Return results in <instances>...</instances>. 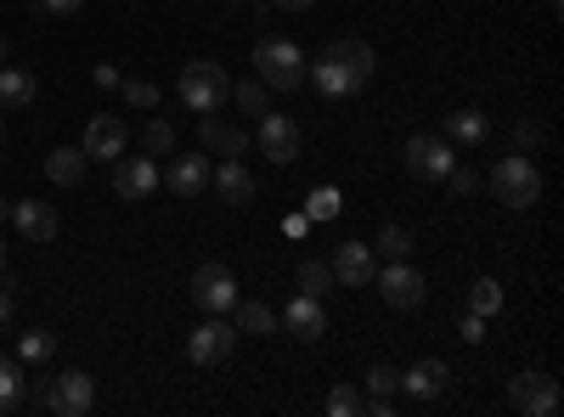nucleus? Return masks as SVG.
I'll use <instances>...</instances> for the list:
<instances>
[{"label":"nucleus","instance_id":"2f4dec72","mask_svg":"<svg viewBox=\"0 0 564 417\" xmlns=\"http://www.w3.org/2000/svg\"><path fill=\"white\" fill-rule=\"evenodd\" d=\"M361 384H367L372 395H395V389H401V373H395L390 361H372L367 373H361Z\"/></svg>","mask_w":564,"mask_h":417},{"label":"nucleus","instance_id":"0eeeda50","mask_svg":"<svg viewBox=\"0 0 564 417\" xmlns=\"http://www.w3.org/2000/svg\"><path fill=\"white\" fill-rule=\"evenodd\" d=\"M231 350H238V328L226 316H209L204 328L186 333V361L193 366H220V361H231Z\"/></svg>","mask_w":564,"mask_h":417},{"label":"nucleus","instance_id":"37998d69","mask_svg":"<svg viewBox=\"0 0 564 417\" xmlns=\"http://www.w3.org/2000/svg\"><path fill=\"white\" fill-rule=\"evenodd\" d=\"M0 220H12V198H0Z\"/></svg>","mask_w":564,"mask_h":417},{"label":"nucleus","instance_id":"e433bc0d","mask_svg":"<svg viewBox=\"0 0 564 417\" xmlns=\"http://www.w3.org/2000/svg\"><path fill=\"white\" fill-rule=\"evenodd\" d=\"M531 147H542V124L520 119V124H513V153H531Z\"/></svg>","mask_w":564,"mask_h":417},{"label":"nucleus","instance_id":"72a5a7b5","mask_svg":"<svg viewBox=\"0 0 564 417\" xmlns=\"http://www.w3.org/2000/svg\"><path fill=\"white\" fill-rule=\"evenodd\" d=\"M361 406H367V395L356 384H339L334 395H327V411H334V417H361Z\"/></svg>","mask_w":564,"mask_h":417},{"label":"nucleus","instance_id":"c9c22d12","mask_svg":"<svg viewBox=\"0 0 564 417\" xmlns=\"http://www.w3.org/2000/svg\"><path fill=\"white\" fill-rule=\"evenodd\" d=\"M446 187H452L457 198H468V193H480V187H486V175H480V169H468V164H452Z\"/></svg>","mask_w":564,"mask_h":417},{"label":"nucleus","instance_id":"6ab92c4d","mask_svg":"<svg viewBox=\"0 0 564 417\" xmlns=\"http://www.w3.org/2000/svg\"><path fill=\"white\" fill-rule=\"evenodd\" d=\"M12 226L23 231L29 243H57V231H63L57 209H52V204H40V198H23V204H12Z\"/></svg>","mask_w":564,"mask_h":417},{"label":"nucleus","instance_id":"a878e982","mask_svg":"<svg viewBox=\"0 0 564 417\" xmlns=\"http://www.w3.org/2000/svg\"><path fill=\"white\" fill-rule=\"evenodd\" d=\"M231 102H238L249 119H260V113H271V90L260 79H238V85H231Z\"/></svg>","mask_w":564,"mask_h":417},{"label":"nucleus","instance_id":"58836bf2","mask_svg":"<svg viewBox=\"0 0 564 417\" xmlns=\"http://www.w3.org/2000/svg\"><path fill=\"white\" fill-rule=\"evenodd\" d=\"M457 339H463V344H480V339H486V316L468 310V316L457 321Z\"/></svg>","mask_w":564,"mask_h":417},{"label":"nucleus","instance_id":"c756f323","mask_svg":"<svg viewBox=\"0 0 564 417\" xmlns=\"http://www.w3.org/2000/svg\"><path fill=\"white\" fill-rule=\"evenodd\" d=\"M339 209H345L339 187H316V193L305 198V215H311V226H322V220H339Z\"/></svg>","mask_w":564,"mask_h":417},{"label":"nucleus","instance_id":"f3484780","mask_svg":"<svg viewBox=\"0 0 564 417\" xmlns=\"http://www.w3.org/2000/svg\"><path fill=\"white\" fill-rule=\"evenodd\" d=\"M446 384H452V366H446V361H435V355L412 361L406 373H401V389H406L412 400H441V395H446Z\"/></svg>","mask_w":564,"mask_h":417},{"label":"nucleus","instance_id":"5701e85b","mask_svg":"<svg viewBox=\"0 0 564 417\" xmlns=\"http://www.w3.org/2000/svg\"><path fill=\"white\" fill-rule=\"evenodd\" d=\"M226 316H231V328H238V339H243V333H249V339H265V333L276 328V316H271L260 299H243V294H238V305H231Z\"/></svg>","mask_w":564,"mask_h":417},{"label":"nucleus","instance_id":"4c0bfd02","mask_svg":"<svg viewBox=\"0 0 564 417\" xmlns=\"http://www.w3.org/2000/svg\"><path fill=\"white\" fill-rule=\"evenodd\" d=\"M12 294H18V276H7V271H0V333H7V321H12V305H18Z\"/></svg>","mask_w":564,"mask_h":417},{"label":"nucleus","instance_id":"4468645a","mask_svg":"<svg viewBox=\"0 0 564 417\" xmlns=\"http://www.w3.org/2000/svg\"><path fill=\"white\" fill-rule=\"evenodd\" d=\"M209 175H215V164L204 153H175L170 169H159V187H170V198H204Z\"/></svg>","mask_w":564,"mask_h":417},{"label":"nucleus","instance_id":"bb28decb","mask_svg":"<svg viewBox=\"0 0 564 417\" xmlns=\"http://www.w3.org/2000/svg\"><path fill=\"white\" fill-rule=\"evenodd\" d=\"M294 283H300V294L322 299L327 288H334V271H327V260H300V271H294Z\"/></svg>","mask_w":564,"mask_h":417},{"label":"nucleus","instance_id":"2eb2a0df","mask_svg":"<svg viewBox=\"0 0 564 417\" xmlns=\"http://www.w3.org/2000/svg\"><path fill=\"white\" fill-rule=\"evenodd\" d=\"M124 147H130V130L119 113H97L85 124V158L90 164H113V158H124Z\"/></svg>","mask_w":564,"mask_h":417},{"label":"nucleus","instance_id":"c03bdc74","mask_svg":"<svg viewBox=\"0 0 564 417\" xmlns=\"http://www.w3.org/2000/svg\"><path fill=\"white\" fill-rule=\"evenodd\" d=\"M0 271H7V238H0Z\"/></svg>","mask_w":564,"mask_h":417},{"label":"nucleus","instance_id":"6e6552de","mask_svg":"<svg viewBox=\"0 0 564 417\" xmlns=\"http://www.w3.org/2000/svg\"><path fill=\"white\" fill-rule=\"evenodd\" d=\"M305 153V130H300V119H289V113H260V158H271V164H294Z\"/></svg>","mask_w":564,"mask_h":417},{"label":"nucleus","instance_id":"473e14b6","mask_svg":"<svg viewBox=\"0 0 564 417\" xmlns=\"http://www.w3.org/2000/svg\"><path fill=\"white\" fill-rule=\"evenodd\" d=\"M141 147H148L153 158H159V153H175V124H170V119H153L148 130H141Z\"/></svg>","mask_w":564,"mask_h":417},{"label":"nucleus","instance_id":"cd10ccee","mask_svg":"<svg viewBox=\"0 0 564 417\" xmlns=\"http://www.w3.org/2000/svg\"><path fill=\"white\" fill-rule=\"evenodd\" d=\"M372 254H379V260H406V254H412V231H406V226H379Z\"/></svg>","mask_w":564,"mask_h":417},{"label":"nucleus","instance_id":"39448f33","mask_svg":"<svg viewBox=\"0 0 564 417\" xmlns=\"http://www.w3.org/2000/svg\"><path fill=\"white\" fill-rule=\"evenodd\" d=\"M372 283H379V294H384L390 310H417L423 299H430V283H423V271H412L406 260H384L379 271H372Z\"/></svg>","mask_w":564,"mask_h":417},{"label":"nucleus","instance_id":"aec40b11","mask_svg":"<svg viewBox=\"0 0 564 417\" xmlns=\"http://www.w3.org/2000/svg\"><path fill=\"white\" fill-rule=\"evenodd\" d=\"M282 328H289L294 339H305V344H316V339L327 333V310H322V299L294 294V299H289V310H282Z\"/></svg>","mask_w":564,"mask_h":417},{"label":"nucleus","instance_id":"79ce46f5","mask_svg":"<svg viewBox=\"0 0 564 417\" xmlns=\"http://www.w3.org/2000/svg\"><path fill=\"white\" fill-rule=\"evenodd\" d=\"M271 7H276V12H305L311 0H271Z\"/></svg>","mask_w":564,"mask_h":417},{"label":"nucleus","instance_id":"7c9ffc66","mask_svg":"<svg viewBox=\"0 0 564 417\" xmlns=\"http://www.w3.org/2000/svg\"><path fill=\"white\" fill-rule=\"evenodd\" d=\"M468 310H475V316H497V310H502V283L480 276V283L468 288Z\"/></svg>","mask_w":564,"mask_h":417},{"label":"nucleus","instance_id":"412c9836","mask_svg":"<svg viewBox=\"0 0 564 417\" xmlns=\"http://www.w3.org/2000/svg\"><path fill=\"white\" fill-rule=\"evenodd\" d=\"M486 135H491L486 108H457V113L446 119V142H452V147H480Z\"/></svg>","mask_w":564,"mask_h":417},{"label":"nucleus","instance_id":"ddd939ff","mask_svg":"<svg viewBox=\"0 0 564 417\" xmlns=\"http://www.w3.org/2000/svg\"><path fill=\"white\" fill-rule=\"evenodd\" d=\"M327 271H334V288H372L379 254H372V243H334V254H327Z\"/></svg>","mask_w":564,"mask_h":417},{"label":"nucleus","instance_id":"1a4fd4ad","mask_svg":"<svg viewBox=\"0 0 564 417\" xmlns=\"http://www.w3.org/2000/svg\"><path fill=\"white\" fill-rule=\"evenodd\" d=\"M90 406H97V378L79 373V366L57 373L52 389H45V411H57V417H85Z\"/></svg>","mask_w":564,"mask_h":417},{"label":"nucleus","instance_id":"ea45409f","mask_svg":"<svg viewBox=\"0 0 564 417\" xmlns=\"http://www.w3.org/2000/svg\"><path fill=\"white\" fill-rule=\"evenodd\" d=\"M40 7H45V18H74L85 0H40Z\"/></svg>","mask_w":564,"mask_h":417},{"label":"nucleus","instance_id":"f03ea898","mask_svg":"<svg viewBox=\"0 0 564 417\" xmlns=\"http://www.w3.org/2000/svg\"><path fill=\"white\" fill-rule=\"evenodd\" d=\"M175 97H181V108H193V113H220V108L231 102V79H226L220 63L198 57V63H186V68H181Z\"/></svg>","mask_w":564,"mask_h":417},{"label":"nucleus","instance_id":"f704fd0d","mask_svg":"<svg viewBox=\"0 0 564 417\" xmlns=\"http://www.w3.org/2000/svg\"><path fill=\"white\" fill-rule=\"evenodd\" d=\"M124 85V102L130 108H159V85L153 79H119Z\"/></svg>","mask_w":564,"mask_h":417},{"label":"nucleus","instance_id":"a19ab883","mask_svg":"<svg viewBox=\"0 0 564 417\" xmlns=\"http://www.w3.org/2000/svg\"><path fill=\"white\" fill-rule=\"evenodd\" d=\"M282 231H289V238H311V215H289V220H282Z\"/></svg>","mask_w":564,"mask_h":417},{"label":"nucleus","instance_id":"423d86ee","mask_svg":"<svg viewBox=\"0 0 564 417\" xmlns=\"http://www.w3.org/2000/svg\"><path fill=\"white\" fill-rule=\"evenodd\" d=\"M186 288H193V305H198L204 316H226L231 305H238V276H231V265H220V260L198 265Z\"/></svg>","mask_w":564,"mask_h":417},{"label":"nucleus","instance_id":"f8f14e48","mask_svg":"<svg viewBox=\"0 0 564 417\" xmlns=\"http://www.w3.org/2000/svg\"><path fill=\"white\" fill-rule=\"evenodd\" d=\"M113 193L124 204H141V198H153L159 193V158L153 153H130V158H113Z\"/></svg>","mask_w":564,"mask_h":417},{"label":"nucleus","instance_id":"4be33fe9","mask_svg":"<svg viewBox=\"0 0 564 417\" xmlns=\"http://www.w3.org/2000/svg\"><path fill=\"white\" fill-rule=\"evenodd\" d=\"M29 406V378H23V361L0 355V417H12Z\"/></svg>","mask_w":564,"mask_h":417},{"label":"nucleus","instance_id":"393cba45","mask_svg":"<svg viewBox=\"0 0 564 417\" xmlns=\"http://www.w3.org/2000/svg\"><path fill=\"white\" fill-rule=\"evenodd\" d=\"M7 108H34V74L0 63V113Z\"/></svg>","mask_w":564,"mask_h":417},{"label":"nucleus","instance_id":"b1692460","mask_svg":"<svg viewBox=\"0 0 564 417\" xmlns=\"http://www.w3.org/2000/svg\"><path fill=\"white\" fill-rule=\"evenodd\" d=\"M85 147H52V153H45V175H52L57 180V187H79V180H85Z\"/></svg>","mask_w":564,"mask_h":417},{"label":"nucleus","instance_id":"49530a36","mask_svg":"<svg viewBox=\"0 0 564 417\" xmlns=\"http://www.w3.org/2000/svg\"><path fill=\"white\" fill-rule=\"evenodd\" d=\"M0 147H7V124H0Z\"/></svg>","mask_w":564,"mask_h":417},{"label":"nucleus","instance_id":"c85d7f7f","mask_svg":"<svg viewBox=\"0 0 564 417\" xmlns=\"http://www.w3.org/2000/svg\"><path fill=\"white\" fill-rule=\"evenodd\" d=\"M57 355V333H45V328H29L23 339H18V361H52Z\"/></svg>","mask_w":564,"mask_h":417},{"label":"nucleus","instance_id":"9d476101","mask_svg":"<svg viewBox=\"0 0 564 417\" xmlns=\"http://www.w3.org/2000/svg\"><path fill=\"white\" fill-rule=\"evenodd\" d=\"M508 406L520 417H553L558 411V378L553 373H520L508 378Z\"/></svg>","mask_w":564,"mask_h":417},{"label":"nucleus","instance_id":"7ed1b4c3","mask_svg":"<svg viewBox=\"0 0 564 417\" xmlns=\"http://www.w3.org/2000/svg\"><path fill=\"white\" fill-rule=\"evenodd\" d=\"M254 79L265 90H300L305 85V52L294 40H282V34H265L254 45Z\"/></svg>","mask_w":564,"mask_h":417},{"label":"nucleus","instance_id":"a18cd8bd","mask_svg":"<svg viewBox=\"0 0 564 417\" xmlns=\"http://www.w3.org/2000/svg\"><path fill=\"white\" fill-rule=\"evenodd\" d=\"M0 63H7V40H0Z\"/></svg>","mask_w":564,"mask_h":417},{"label":"nucleus","instance_id":"20e7f679","mask_svg":"<svg viewBox=\"0 0 564 417\" xmlns=\"http://www.w3.org/2000/svg\"><path fill=\"white\" fill-rule=\"evenodd\" d=\"M401 164L417 180H446L452 164H457V153H452L446 135H406V142H401Z\"/></svg>","mask_w":564,"mask_h":417},{"label":"nucleus","instance_id":"dca6fc26","mask_svg":"<svg viewBox=\"0 0 564 417\" xmlns=\"http://www.w3.org/2000/svg\"><path fill=\"white\" fill-rule=\"evenodd\" d=\"M209 193H215L220 204H231V209L254 204V175H249V164H243V158H220L215 175H209Z\"/></svg>","mask_w":564,"mask_h":417},{"label":"nucleus","instance_id":"f257e3e1","mask_svg":"<svg viewBox=\"0 0 564 417\" xmlns=\"http://www.w3.org/2000/svg\"><path fill=\"white\" fill-rule=\"evenodd\" d=\"M491 198L502 209H536L542 204V169L525 153H508L491 164Z\"/></svg>","mask_w":564,"mask_h":417},{"label":"nucleus","instance_id":"9b49d317","mask_svg":"<svg viewBox=\"0 0 564 417\" xmlns=\"http://www.w3.org/2000/svg\"><path fill=\"white\" fill-rule=\"evenodd\" d=\"M316 57H327L339 74H345V85H350V97L356 90H367V79H372V68H379V57H372V45L367 40H327Z\"/></svg>","mask_w":564,"mask_h":417},{"label":"nucleus","instance_id":"a211bd4d","mask_svg":"<svg viewBox=\"0 0 564 417\" xmlns=\"http://www.w3.org/2000/svg\"><path fill=\"white\" fill-rule=\"evenodd\" d=\"M198 147L220 153V158H243L249 153V135L238 124H226L220 113H198Z\"/></svg>","mask_w":564,"mask_h":417}]
</instances>
